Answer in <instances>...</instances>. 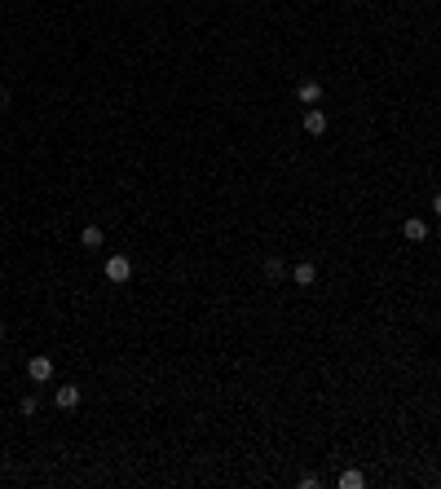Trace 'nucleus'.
<instances>
[{
	"label": "nucleus",
	"mask_w": 441,
	"mask_h": 489,
	"mask_svg": "<svg viewBox=\"0 0 441 489\" xmlns=\"http://www.w3.org/2000/svg\"><path fill=\"white\" fill-rule=\"evenodd\" d=\"M102 273H106V282H115V287H120V282L133 278V260H128V256H110Z\"/></svg>",
	"instance_id": "nucleus-1"
},
{
	"label": "nucleus",
	"mask_w": 441,
	"mask_h": 489,
	"mask_svg": "<svg viewBox=\"0 0 441 489\" xmlns=\"http://www.w3.org/2000/svg\"><path fill=\"white\" fill-rule=\"evenodd\" d=\"M27 374H31V379H36V384H49V379H53V357L36 353V357H31V362H27Z\"/></svg>",
	"instance_id": "nucleus-2"
},
{
	"label": "nucleus",
	"mask_w": 441,
	"mask_h": 489,
	"mask_svg": "<svg viewBox=\"0 0 441 489\" xmlns=\"http://www.w3.org/2000/svg\"><path fill=\"white\" fill-rule=\"evenodd\" d=\"M291 282H296L300 291H309V287H318V265L314 260H300L296 269H291Z\"/></svg>",
	"instance_id": "nucleus-3"
},
{
	"label": "nucleus",
	"mask_w": 441,
	"mask_h": 489,
	"mask_svg": "<svg viewBox=\"0 0 441 489\" xmlns=\"http://www.w3.org/2000/svg\"><path fill=\"white\" fill-rule=\"evenodd\" d=\"M402 238L406 242H423V238H428V221H423V216H406L402 221Z\"/></svg>",
	"instance_id": "nucleus-4"
},
{
	"label": "nucleus",
	"mask_w": 441,
	"mask_h": 489,
	"mask_svg": "<svg viewBox=\"0 0 441 489\" xmlns=\"http://www.w3.org/2000/svg\"><path fill=\"white\" fill-rule=\"evenodd\" d=\"M305 133H309V137H322V133H326V110H318V106L305 110Z\"/></svg>",
	"instance_id": "nucleus-5"
},
{
	"label": "nucleus",
	"mask_w": 441,
	"mask_h": 489,
	"mask_svg": "<svg viewBox=\"0 0 441 489\" xmlns=\"http://www.w3.org/2000/svg\"><path fill=\"white\" fill-rule=\"evenodd\" d=\"M296 97H300V106H318L322 102V84L318 79H305V84L296 89Z\"/></svg>",
	"instance_id": "nucleus-6"
},
{
	"label": "nucleus",
	"mask_w": 441,
	"mask_h": 489,
	"mask_svg": "<svg viewBox=\"0 0 441 489\" xmlns=\"http://www.w3.org/2000/svg\"><path fill=\"white\" fill-rule=\"evenodd\" d=\"M53 401L62 405V410H75V405H79V384H62L53 393Z\"/></svg>",
	"instance_id": "nucleus-7"
},
{
	"label": "nucleus",
	"mask_w": 441,
	"mask_h": 489,
	"mask_svg": "<svg viewBox=\"0 0 441 489\" xmlns=\"http://www.w3.org/2000/svg\"><path fill=\"white\" fill-rule=\"evenodd\" d=\"M102 242H106V234L97 230V225H84V230H79V247H84V252H97Z\"/></svg>",
	"instance_id": "nucleus-8"
},
{
	"label": "nucleus",
	"mask_w": 441,
	"mask_h": 489,
	"mask_svg": "<svg viewBox=\"0 0 441 489\" xmlns=\"http://www.w3.org/2000/svg\"><path fill=\"white\" fill-rule=\"evenodd\" d=\"M335 485H340V489H362V485H366V471H362V467H349V471H340Z\"/></svg>",
	"instance_id": "nucleus-9"
},
{
	"label": "nucleus",
	"mask_w": 441,
	"mask_h": 489,
	"mask_svg": "<svg viewBox=\"0 0 441 489\" xmlns=\"http://www.w3.org/2000/svg\"><path fill=\"white\" fill-rule=\"evenodd\" d=\"M265 278H269V282H283V278H287V265H283L279 256H269V260H265Z\"/></svg>",
	"instance_id": "nucleus-10"
},
{
	"label": "nucleus",
	"mask_w": 441,
	"mask_h": 489,
	"mask_svg": "<svg viewBox=\"0 0 441 489\" xmlns=\"http://www.w3.org/2000/svg\"><path fill=\"white\" fill-rule=\"evenodd\" d=\"M18 410H23V415L31 419V415H36V410H40V401H36V397H23V401H18Z\"/></svg>",
	"instance_id": "nucleus-11"
},
{
	"label": "nucleus",
	"mask_w": 441,
	"mask_h": 489,
	"mask_svg": "<svg viewBox=\"0 0 441 489\" xmlns=\"http://www.w3.org/2000/svg\"><path fill=\"white\" fill-rule=\"evenodd\" d=\"M296 485H300V489H318V485H322V476H314V471H305V476H300Z\"/></svg>",
	"instance_id": "nucleus-12"
},
{
	"label": "nucleus",
	"mask_w": 441,
	"mask_h": 489,
	"mask_svg": "<svg viewBox=\"0 0 441 489\" xmlns=\"http://www.w3.org/2000/svg\"><path fill=\"white\" fill-rule=\"evenodd\" d=\"M433 211H437V216H441V194H433Z\"/></svg>",
	"instance_id": "nucleus-13"
},
{
	"label": "nucleus",
	"mask_w": 441,
	"mask_h": 489,
	"mask_svg": "<svg viewBox=\"0 0 441 489\" xmlns=\"http://www.w3.org/2000/svg\"><path fill=\"white\" fill-rule=\"evenodd\" d=\"M9 102V93H5V84H0V106H5Z\"/></svg>",
	"instance_id": "nucleus-14"
},
{
	"label": "nucleus",
	"mask_w": 441,
	"mask_h": 489,
	"mask_svg": "<svg viewBox=\"0 0 441 489\" xmlns=\"http://www.w3.org/2000/svg\"><path fill=\"white\" fill-rule=\"evenodd\" d=\"M0 339H5V322H0Z\"/></svg>",
	"instance_id": "nucleus-15"
},
{
	"label": "nucleus",
	"mask_w": 441,
	"mask_h": 489,
	"mask_svg": "<svg viewBox=\"0 0 441 489\" xmlns=\"http://www.w3.org/2000/svg\"><path fill=\"white\" fill-rule=\"evenodd\" d=\"M0 471H5V463H0Z\"/></svg>",
	"instance_id": "nucleus-16"
},
{
	"label": "nucleus",
	"mask_w": 441,
	"mask_h": 489,
	"mask_svg": "<svg viewBox=\"0 0 441 489\" xmlns=\"http://www.w3.org/2000/svg\"><path fill=\"white\" fill-rule=\"evenodd\" d=\"M437 238H441V230H437Z\"/></svg>",
	"instance_id": "nucleus-17"
}]
</instances>
